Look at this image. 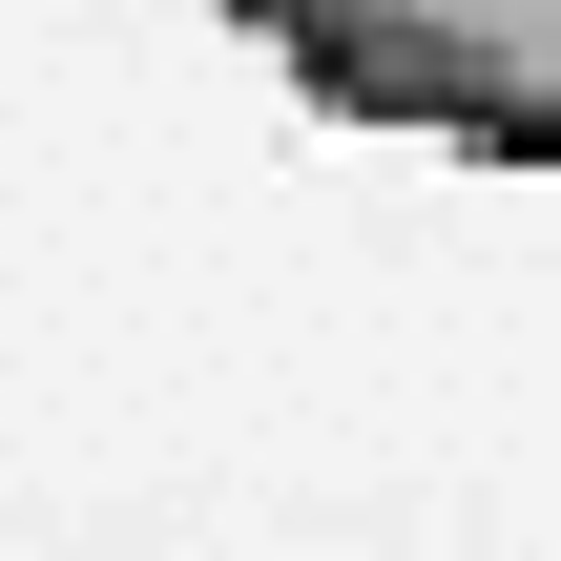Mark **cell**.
<instances>
[{
  "mask_svg": "<svg viewBox=\"0 0 561 561\" xmlns=\"http://www.w3.org/2000/svg\"><path fill=\"white\" fill-rule=\"evenodd\" d=\"M291 83H333L354 125L479 146V167H561V0H229Z\"/></svg>",
  "mask_w": 561,
  "mask_h": 561,
  "instance_id": "obj_1",
  "label": "cell"
}]
</instances>
